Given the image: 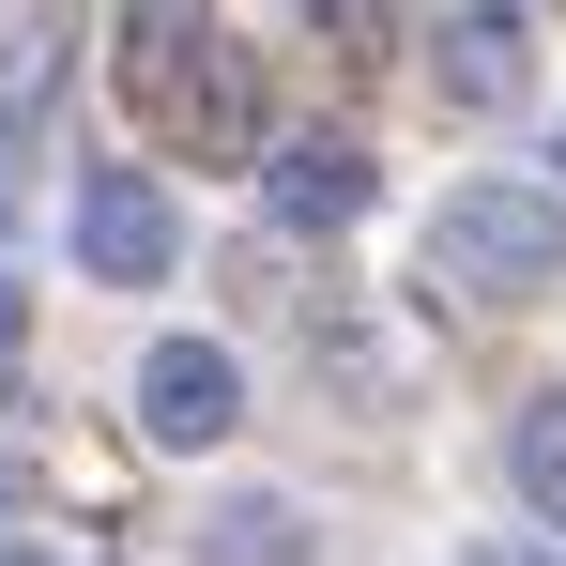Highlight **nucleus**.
<instances>
[{"label":"nucleus","mask_w":566,"mask_h":566,"mask_svg":"<svg viewBox=\"0 0 566 566\" xmlns=\"http://www.w3.org/2000/svg\"><path fill=\"white\" fill-rule=\"evenodd\" d=\"M107 77H123V107H138L154 138H185L214 169H261V138H276L214 0H123V15H107Z\"/></svg>","instance_id":"obj_1"},{"label":"nucleus","mask_w":566,"mask_h":566,"mask_svg":"<svg viewBox=\"0 0 566 566\" xmlns=\"http://www.w3.org/2000/svg\"><path fill=\"white\" fill-rule=\"evenodd\" d=\"M413 276L460 291V306H536V291H566V185H521V169L444 185L429 230H413Z\"/></svg>","instance_id":"obj_2"},{"label":"nucleus","mask_w":566,"mask_h":566,"mask_svg":"<svg viewBox=\"0 0 566 566\" xmlns=\"http://www.w3.org/2000/svg\"><path fill=\"white\" fill-rule=\"evenodd\" d=\"M62 245H77V276H93V291H154L169 261H185V214H169V185H154V169H77Z\"/></svg>","instance_id":"obj_3"},{"label":"nucleus","mask_w":566,"mask_h":566,"mask_svg":"<svg viewBox=\"0 0 566 566\" xmlns=\"http://www.w3.org/2000/svg\"><path fill=\"white\" fill-rule=\"evenodd\" d=\"M230 429H245V368H230V337H154V353H138V444L199 460V444H230Z\"/></svg>","instance_id":"obj_4"},{"label":"nucleus","mask_w":566,"mask_h":566,"mask_svg":"<svg viewBox=\"0 0 566 566\" xmlns=\"http://www.w3.org/2000/svg\"><path fill=\"white\" fill-rule=\"evenodd\" d=\"M429 93L460 107V123H505V107L536 93V15H521V0H460V15L429 31Z\"/></svg>","instance_id":"obj_5"},{"label":"nucleus","mask_w":566,"mask_h":566,"mask_svg":"<svg viewBox=\"0 0 566 566\" xmlns=\"http://www.w3.org/2000/svg\"><path fill=\"white\" fill-rule=\"evenodd\" d=\"M245 185H261V214L306 245V230H353L382 169H368V138H337V123H291V138H261V169H245Z\"/></svg>","instance_id":"obj_6"},{"label":"nucleus","mask_w":566,"mask_h":566,"mask_svg":"<svg viewBox=\"0 0 566 566\" xmlns=\"http://www.w3.org/2000/svg\"><path fill=\"white\" fill-rule=\"evenodd\" d=\"M306 353L353 382V413H398V398H413V337L368 322V306H306Z\"/></svg>","instance_id":"obj_7"},{"label":"nucleus","mask_w":566,"mask_h":566,"mask_svg":"<svg viewBox=\"0 0 566 566\" xmlns=\"http://www.w3.org/2000/svg\"><path fill=\"white\" fill-rule=\"evenodd\" d=\"M322 536H306V505L291 490H214L199 505V566H306Z\"/></svg>","instance_id":"obj_8"},{"label":"nucleus","mask_w":566,"mask_h":566,"mask_svg":"<svg viewBox=\"0 0 566 566\" xmlns=\"http://www.w3.org/2000/svg\"><path fill=\"white\" fill-rule=\"evenodd\" d=\"M505 474H521V505L566 536V382H536V398L505 413Z\"/></svg>","instance_id":"obj_9"},{"label":"nucleus","mask_w":566,"mask_h":566,"mask_svg":"<svg viewBox=\"0 0 566 566\" xmlns=\"http://www.w3.org/2000/svg\"><path fill=\"white\" fill-rule=\"evenodd\" d=\"M15 382H31V291L0 276V413H15Z\"/></svg>","instance_id":"obj_10"},{"label":"nucleus","mask_w":566,"mask_h":566,"mask_svg":"<svg viewBox=\"0 0 566 566\" xmlns=\"http://www.w3.org/2000/svg\"><path fill=\"white\" fill-rule=\"evenodd\" d=\"M444 566H566V536H460Z\"/></svg>","instance_id":"obj_11"},{"label":"nucleus","mask_w":566,"mask_h":566,"mask_svg":"<svg viewBox=\"0 0 566 566\" xmlns=\"http://www.w3.org/2000/svg\"><path fill=\"white\" fill-rule=\"evenodd\" d=\"M306 15H322V46H368V31H382L368 0H306Z\"/></svg>","instance_id":"obj_12"},{"label":"nucleus","mask_w":566,"mask_h":566,"mask_svg":"<svg viewBox=\"0 0 566 566\" xmlns=\"http://www.w3.org/2000/svg\"><path fill=\"white\" fill-rule=\"evenodd\" d=\"M31 490H46V474H31V460H15V444H0V536L31 521Z\"/></svg>","instance_id":"obj_13"},{"label":"nucleus","mask_w":566,"mask_h":566,"mask_svg":"<svg viewBox=\"0 0 566 566\" xmlns=\"http://www.w3.org/2000/svg\"><path fill=\"white\" fill-rule=\"evenodd\" d=\"M0 214H15V107H0Z\"/></svg>","instance_id":"obj_14"},{"label":"nucleus","mask_w":566,"mask_h":566,"mask_svg":"<svg viewBox=\"0 0 566 566\" xmlns=\"http://www.w3.org/2000/svg\"><path fill=\"white\" fill-rule=\"evenodd\" d=\"M552 185H566V138H552Z\"/></svg>","instance_id":"obj_15"},{"label":"nucleus","mask_w":566,"mask_h":566,"mask_svg":"<svg viewBox=\"0 0 566 566\" xmlns=\"http://www.w3.org/2000/svg\"><path fill=\"white\" fill-rule=\"evenodd\" d=\"M0 566H31V552H0Z\"/></svg>","instance_id":"obj_16"}]
</instances>
